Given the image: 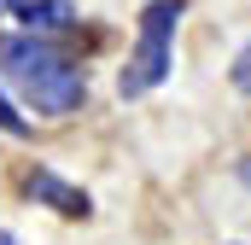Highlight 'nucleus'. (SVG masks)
<instances>
[{
    "mask_svg": "<svg viewBox=\"0 0 251 245\" xmlns=\"http://www.w3.org/2000/svg\"><path fill=\"white\" fill-rule=\"evenodd\" d=\"M0 128H6L12 140H24V134H29V117H24V111L6 99V88H0Z\"/></svg>",
    "mask_w": 251,
    "mask_h": 245,
    "instance_id": "39448f33",
    "label": "nucleus"
},
{
    "mask_svg": "<svg viewBox=\"0 0 251 245\" xmlns=\"http://www.w3.org/2000/svg\"><path fill=\"white\" fill-rule=\"evenodd\" d=\"M29 198H41V204H53L59 216H88V210H94V198H88L82 187L59 181L53 170H29Z\"/></svg>",
    "mask_w": 251,
    "mask_h": 245,
    "instance_id": "7ed1b4c3",
    "label": "nucleus"
},
{
    "mask_svg": "<svg viewBox=\"0 0 251 245\" xmlns=\"http://www.w3.org/2000/svg\"><path fill=\"white\" fill-rule=\"evenodd\" d=\"M24 24H29V35H53V29H70V0H24V12H18Z\"/></svg>",
    "mask_w": 251,
    "mask_h": 245,
    "instance_id": "20e7f679",
    "label": "nucleus"
},
{
    "mask_svg": "<svg viewBox=\"0 0 251 245\" xmlns=\"http://www.w3.org/2000/svg\"><path fill=\"white\" fill-rule=\"evenodd\" d=\"M0 70L6 82L29 99V111H47V117H70L82 99H88V76L82 64L64 53L53 35H6L0 41Z\"/></svg>",
    "mask_w": 251,
    "mask_h": 245,
    "instance_id": "f257e3e1",
    "label": "nucleus"
},
{
    "mask_svg": "<svg viewBox=\"0 0 251 245\" xmlns=\"http://www.w3.org/2000/svg\"><path fill=\"white\" fill-rule=\"evenodd\" d=\"M176 24H181V0H146L134 53H128L123 76H117V94H123V99L152 94V88L170 76V64H176Z\"/></svg>",
    "mask_w": 251,
    "mask_h": 245,
    "instance_id": "f03ea898",
    "label": "nucleus"
},
{
    "mask_svg": "<svg viewBox=\"0 0 251 245\" xmlns=\"http://www.w3.org/2000/svg\"><path fill=\"white\" fill-rule=\"evenodd\" d=\"M234 88H251V41L240 47V59H234Z\"/></svg>",
    "mask_w": 251,
    "mask_h": 245,
    "instance_id": "423d86ee",
    "label": "nucleus"
},
{
    "mask_svg": "<svg viewBox=\"0 0 251 245\" xmlns=\"http://www.w3.org/2000/svg\"><path fill=\"white\" fill-rule=\"evenodd\" d=\"M0 12H6V18H18V12H24V0H0Z\"/></svg>",
    "mask_w": 251,
    "mask_h": 245,
    "instance_id": "0eeeda50",
    "label": "nucleus"
},
{
    "mask_svg": "<svg viewBox=\"0 0 251 245\" xmlns=\"http://www.w3.org/2000/svg\"><path fill=\"white\" fill-rule=\"evenodd\" d=\"M240 170H246V181H251V158H246V164H240Z\"/></svg>",
    "mask_w": 251,
    "mask_h": 245,
    "instance_id": "6e6552de",
    "label": "nucleus"
}]
</instances>
